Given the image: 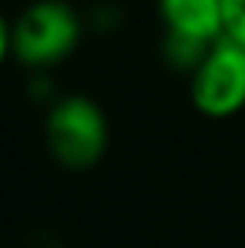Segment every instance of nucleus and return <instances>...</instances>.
<instances>
[{
	"label": "nucleus",
	"mask_w": 245,
	"mask_h": 248,
	"mask_svg": "<svg viewBox=\"0 0 245 248\" xmlns=\"http://www.w3.org/2000/svg\"><path fill=\"white\" fill-rule=\"evenodd\" d=\"M9 52H12V26H9L6 17L0 15V63L6 61Z\"/></svg>",
	"instance_id": "0eeeda50"
},
{
	"label": "nucleus",
	"mask_w": 245,
	"mask_h": 248,
	"mask_svg": "<svg viewBox=\"0 0 245 248\" xmlns=\"http://www.w3.org/2000/svg\"><path fill=\"white\" fill-rule=\"evenodd\" d=\"M222 23H225L222 35L245 46V0H225L222 3Z\"/></svg>",
	"instance_id": "423d86ee"
},
{
	"label": "nucleus",
	"mask_w": 245,
	"mask_h": 248,
	"mask_svg": "<svg viewBox=\"0 0 245 248\" xmlns=\"http://www.w3.org/2000/svg\"><path fill=\"white\" fill-rule=\"evenodd\" d=\"M225 0H156L165 32L187 35L196 41H219L225 32L222 23Z\"/></svg>",
	"instance_id": "20e7f679"
},
{
	"label": "nucleus",
	"mask_w": 245,
	"mask_h": 248,
	"mask_svg": "<svg viewBox=\"0 0 245 248\" xmlns=\"http://www.w3.org/2000/svg\"><path fill=\"white\" fill-rule=\"evenodd\" d=\"M110 144V124L98 101L90 95H63L46 116V147L69 170L98 165Z\"/></svg>",
	"instance_id": "f03ea898"
},
{
	"label": "nucleus",
	"mask_w": 245,
	"mask_h": 248,
	"mask_svg": "<svg viewBox=\"0 0 245 248\" xmlns=\"http://www.w3.org/2000/svg\"><path fill=\"white\" fill-rule=\"evenodd\" d=\"M211 46L214 44H208V41H196V38H187V35L165 32V38H162V58H165V63L170 69L190 75L199 63L205 61Z\"/></svg>",
	"instance_id": "39448f33"
},
{
	"label": "nucleus",
	"mask_w": 245,
	"mask_h": 248,
	"mask_svg": "<svg viewBox=\"0 0 245 248\" xmlns=\"http://www.w3.org/2000/svg\"><path fill=\"white\" fill-rule=\"evenodd\" d=\"M190 101L205 119H231L245 110V46L219 38L190 72Z\"/></svg>",
	"instance_id": "7ed1b4c3"
},
{
	"label": "nucleus",
	"mask_w": 245,
	"mask_h": 248,
	"mask_svg": "<svg viewBox=\"0 0 245 248\" xmlns=\"http://www.w3.org/2000/svg\"><path fill=\"white\" fill-rule=\"evenodd\" d=\"M84 35L81 15L66 0H35L12 26V55L32 69L69 58Z\"/></svg>",
	"instance_id": "f257e3e1"
}]
</instances>
